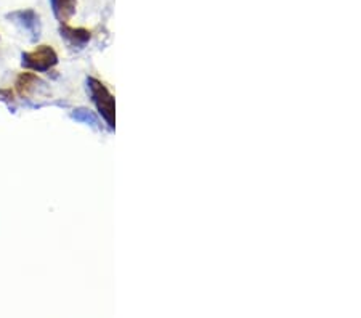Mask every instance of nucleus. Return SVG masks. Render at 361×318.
I'll list each match as a JSON object with an SVG mask.
<instances>
[{
  "label": "nucleus",
  "mask_w": 361,
  "mask_h": 318,
  "mask_svg": "<svg viewBox=\"0 0 361 318\" xmlns=\"http://www.w3.org/2000/svg\"><path fill=\"white\" fill-rule=\"evenodd\" d=\"M87 92L95 103L98 113L103 118L104 123L108 124L109 129L116 127V100L114 95L109 92V89L104 85L100 79L89 78L87 79Z\"/></svg>",
  "instance_id": "f257e3e1"
},
{
  "label": "nucleus",
  "mask_w": 361,
  "mask_h": 318,
  "mask_svg": "<svg viewBox=\"0 0 361 318\" xmlns=\"http://www.w3.org/2000/svg\"><path fill=\"white\" fill-rule=\"evenodd\" d=\"M7 18L18 25L23 31L29 34L31 40H37L40 36V18L36 11L27 8V10H16L7 15Z\"/></svg>",
  "instance_id": "7ed1b4c3"
},
{
  "label": "nucleus",
  "mask_w": 361,
  "mask_h": 318,
  "mask_svg": "<svg viewBox=\"0 0 361 318\" xmlns=\"http://www.w3.org/2000/svg\"><path fill=\"white\" fill-rule=\"evenodd\" d=\"M21 65L31 71L47 73L58 65V55L50 45H39L32 51H25L21 55Z\"/></svg>",
  "instance_id": "f03ea898"
},
{
  "label": "nucleus",
  "mask_w": 361,
  "mask_h": 318,
  "mask_svg": "<svg viewBox=\"0 0 361 318\" xmlns=\"http://www.w3.org/2000/svg\"><path fill=\"white\" fill-rule=\"evenodd\" d=\"M71 118L75 119V121H79V123H82V124L95 127V129H98V130L102 129L100 121H98L97 116L93 114V113L90 111V109H85V108L74 109V113H71Z\"/></svg>",
  "instance_id": "0eeeda50"
},
{
  "label": "nucleus",
  "mask_w": 361,
  "mask_h": 318,
  "mask_svg": "<svg viewBox=\"0 0 361 318\" xmlns=\"http://www.w3.org/2000/svg\"><path fill=\"white\" fill-rule=\"evenodd\" d=\"M39 82H40V79L36 76V74H32V73H21L20 78L16 79L15 89H16V92H18V95L27 97L34 90V87H36V84H39Z\"/></svg>",
  "instance_id": "423d86ee"
},
{
  "label": "nucleus",
  "mask_w": 361,
  "mask_h": 318,
  "mask_svg": "<svg viewBox=\"0 0 361 318\" xmlns=\"http://www.w3.org/2000/svg\"><path fill=\"white\" fill-rule=\"evenodd\" d=\"M51 10H54L55 18L65 25L69 23L78 8V0H50Z\"/></svg>",
  "instance_id": "39448f33"
},
{
  "label": "nucleus",
  "mask_w": 361,
  "mask_h": 318,
  "mask_svg": "<svg viewBox=\"0 0 361 318\" xmlns=\"http://www.w3.org/2000/svg\"><path fill=\"white\" fill-rule=\"evenodd\" d=\"M60 34H61V37L65 39L66 42L74 49H84L92 39V31H89V29L73 27V26H69L68 23L60 26Z\"/></svg>",
  "instance_id": "20e7f679"
}]
</instances>
